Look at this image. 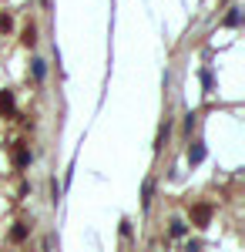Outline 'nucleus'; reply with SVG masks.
<instances>
[{
  "mask_svg": "<svg viewBox=\"0 0 245 252\" xmlns=\"http://www.w3.org/2000/svg\"><path fill=\"white\" fill-rule=\"evenodd\" d=\"M191 219H195L198 225H208V219H212V205H195V209H191Z\"/></svg>",
  "mask_w": 245,
  "mask_h": 252,
  "instance_id": "1",
  "label": "nucleus"
},
{
  "mask_svg": "<svg viewBox=\"0 0 245 252\" xmlns=\"http://www.w3.org/2000/svg\"><path fill=\"white\" fill-rule=\"evenodd\" d=\"M0 111L3 115H14V94L10 91H0Z\"/></svg>",
  "mask_w": 245,
  "mask_h": 252,
  "instance_id": "2",
  "label": "nucleus"
},
{
  "mask_svg": "<svg viewBox=\"0 0 245 252\" xmlns=\"http://www.w3.org/2000/svg\"><path fill=\"white\" fill-rule=\"evenodd\" d=\"M27 161H31V152H27L24 145H17V152H14V165H17V168H24Z\"/></svg>",
  "mask_w": 245,
  "mask_h": 252,
  "instance_id": "3",
  "label": "nucleus"
},
{
  "mask_svg": "<svg viewBox=\"0 0 245 252\" xmlns=\"http://www.w3.org/2000/svg\"><path fill=\"white\" fill-rule=\"evenodd\" d=\"M202 158H205V148H202V145H195V148L188 152V161H191V165H198Z\"/></svg>",
  "mask_w": 245,
  "mask_h": 252,
  "instance_id": "4",
  "label": "nucleus"
},
{
  "mask_svg": "<svg viewBox=\"0 0 245 252\" xmlns=\"http://www.w3.org/2000/svg\"><path fill=\"white\" fill-rule=\"evenodd\" d=\"M24 44H27V47H31V44H34V40H37V34H34V27H27V31H24Z\"/></svg>",
  "mask_w": 245,
  "mask_h": 252,
  "instance_id": "5",
  "label": "nucleus"
},
{
  "mask_svg": "<svg viewBox=\"0 0 245 252\" xmlns=\"http://www.w3.org/2000/svg\"><path fill=\"white\" fill-rule=\"evenodd\" d=\"M14 27V20H10V14H0V31H10Z\"/></svg>",
  "mask_w": 245,
  "mask_h": 252,
  "instance_id": "6",
  "label": "nucleus"
},
{
  "mask_svg": "<svg viewBox=\"0 0 245 252\" xmlns=\"http://www.w3.org/2000/svg\"><path fill=\"white\" fill-rule=\"evenodd\" d=\"M14 239H17V242H24V239H27V229H24V222H20L17 229H14Z\"/></svg>",
  "mask_w": 245,
  "mask_h": 252,
  "instance_id": "7",
  "label": "nucleus"
},
{
  "mask_svg": "<svg viewBox=\"0 0 245 252\" xmlns=\"http://www.w3.org/2000/svg\"><path fill=\"white\" fill-rule=\"evenodd\" d=\"M171 235H175V239L185 235V225H182V222H171Z\"/></svg>",
  "mask_w": 245,
  "mask_h": 252,
  "instance_id": "8",
  "label": "nucleus"
},
{
  "mask_svg": "<svg viewBox=\"0 0 245 252\" xmlns=\"http://www.w3.org/2000/svg\"><path fill=\"white\" fill-rule=\"evenodd\" d=\"M151 189H154V185H151V178H148V182H145V205H151Z\"/></svg>",
  "mask_w": 245,
  "mask_h": 252,
  "instance_id": "9",
  "label": "nucleus"
},
{
  "mask_svg": "<svg viewBox=\"0 0 245 252\" xmlns=\"http://www.w3.org/2000/svg\"><path fill=\"white\" fill-rule=\"evenodd\" d=\"M34 74H37V78H44V74H47V67H44V61H37V64H34Z\"/></svg>",
  "mask_w": 245,
  "mask_h": 252,
  "instance_id": "10",
  "label": "nucleus"
},
{
  "mask_svg": "<svg viewBox=\"0 0 245 252\" xmlns=\"http://www.w3.org/2000/svg\"><path fill=\"white\" fill-rule=\"evenodd\" d=\"M225 24H228V27H235V24H239V10H232V14L225 17Z\"/></svg>",
  "mask_w": 245,
  "mask_h": 252,
  "instance_id": "11",
  "label": "nucleus"
}]
</instances>
